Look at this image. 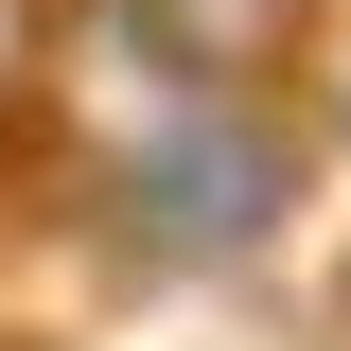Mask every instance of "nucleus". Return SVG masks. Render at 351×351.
Instances as JSON below:
<instances>
[{"label":"nucleus","instance_id":"obj_2","mask_svg":"<svg viewBox=\"0 0 351 351\" xmlns=\"http://www.w3.org/2000/svg\"><path fill=\"white\" fill-rule=\"evenodd\" d=\"M299 123H316V141H334V158H351V36L316 53V88H299Z\"/></svg>","mask_w":351,"mask_h":351},{"label":"nucleus","instance_id":"obj_1","mask_svg":"<svg viewBox=\"0 0 351 351\" xmlns=\"http://www.w3.org/2000/svg\"><path fill=\"white\" fill-rule=\"evenodd\" d=\"M36 36H53V0H0V123H18V88H36Z\"/></svg>","mask_w":351,"mask_h":351}]
</instances>
